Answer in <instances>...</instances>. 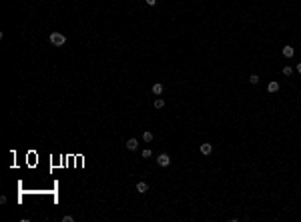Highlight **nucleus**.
<instances>
[{"label": "nucleus", "instance_id": "f257e3e1", "mask_svg": "<svg viewBox=\"0 0 301 222\" xmlns=\"http://www.w3.org/2000/svg\"><path fill=\"white\" fill-rule=\"evenodd\" d=\"M64 42H66V36L64 34H60V32H50V44L56 48L60 46H64Z\"/></svg>", "mask_w": 301, "mask_h": 222}, {"label": "nucleus", "instance_id": "f03ea898", "mask_svg": "<svg viewBox=\"0 0 301 222\" xmlns=\"http://www.w3.org/2000/svg\"><path fill=\"white\" fill-rule=\"evenodd\" d=\"M157 162H159V166H169L171 158H169V154H159L157 156Z\"/></svg>", "mask_w": 301, "mask_h": 222}, {"label": "nucleus", "instance_id": "7ed1b4c3", "mask_svg": "<svg viewBox=\"0 0 301 222\" xmlns=\"http://www.w3.org/2000/svg\"><path fill=\"white\" fill-rule=\"evenodd\" d=\"M199 150H201V154L209 156V154H211V152H213V146H211L209 142H205V144H201V146H199Z\"/></svg>", "mask_w": 301, "mask_h": 222}, {"label": "nucleus", "instance_id": "20e7f679", "mask_svg": "<svg viewBox=\"0 0 301 222\" xmlns=\"http://www.w3.org/2000/svg\"><path fill=\"white\" fill-rule=\"evenodd\" d=\"M127 148H128V150H137V148H139V140H137V138H128V140H127Z\"/></svg>", "mask_w": 301, "mask_h": 222}, {"label": "nucleus", "instance_id": "39448f33", "mask_svg": "<svg viewBox=\"0 0 301 222\" xmlns=\"http://www.w3.org/2000/svg\"><path fill=\"white\" fill-rule=\"evenodd\" d=\"M137 192L147 194V192H149V184H147V182H139V184H137Z\"/></svg>", "mask_w": 301, "mask_h": 222}, {"label": "nucleus", "instance_id": "423d86ee", "mask_svg": "<svg viewBox=\"0 0 301 222\" xmlns=\"http://www.w3.org/2000/svg\"><path fill=\"white\" fill-rule=\"evenodd\" d=\"M163 90H165V88H163V84H161V82L153 84V94H155V96H161V94H163Z\"/></svg>", "mask_w": 301, "mask_h": 222}, {"label": "nucleus", "instance_id": "0eeeda50", "mask_svg": "<svg viewBox=\"0 0 301 222\" xmlns=\"http://www.w3.org/2000/svg\"><path fill=\"white\" fill-rule=\"evenodd\" d=\"M293 54H295L293 46H285L283 48V56H285V58H293Z\"/></svg>", "mask_w": 301, "mask_h": 222}, {"label": "nucleus", "instance_id": "6e6552de", "mask_svg": "<svg viewBox=\"0 0 301 222\" xmlns=\"http://www.w3.org/2000/svg\"><path fill=\"white\" fill-rule=\"evenodd\" d=\"M277 90H279V82H269V84H267V92H277Z\"/></svg>", "mask_w": 301, "mask_h": 222}, {"label": "nucleus", "instance_id": "1a4fd4ad", "mask_svg": "<svg viewBox=\"0 0 301 222\" xmlns=\"http://www.w3.org/2000/svg\"><path fill=\"white\" fill-rule=\"evenodd\" d=\"M153 106L157 108V110H159V108H163V106H165V100H163V98H155V102H153Z\"/></svg>", "mask_w": 301, "mask_h": 222}, {"label": "nucleus", "instance_id": "9d476101", "mask_svg": "<svg viewBox=\"0 0 301 222\" xmlns=\"http://www.w3.org/2000/svg\"><path fill=\"white\" fill-rule=\"evenodd\" d=\"M259 80L261 78L257 76V74H251V76H249V82H251V84H259Z\"/></svg>", "mask_w": 301, "mask_h": 222}, {"label": "nucleus", "instance_id": "9b49d317", "mask_svg": "<svg viewBox=\"0 0 301 222\" xmlns=\"http://www.w3.org/2000/svg\"><path fill=\"white\" fill-rule=\"evenodd\" d=\"M143 140L151 142V140H153V132H143Z\"/></svg>", "mask_w": 301, "mask_h": 222}, {"label": "nucleus", "instance_id": "f8f14e48", "mask_svg": "<svg viewBox=\"0 0 301 222\" xmlns=\"http://www.w3.org/2000/svg\"><path fill=\"white\" fill-rule=\"evenodd\" d=\"M283 74H285V76H291V74H293V68L291 66H283Z\"/></svg>", "mask_w": 301, "mask_h": 222}, {"label": "nucleus", "instance_id": "ddd939ff", "mask_svg": "<svg viewBox=\"0 0 301 222\" xmlns=\"http://www.w3.org/2000/svg\"><path fill=\"white\" fill-rule=\"evenodd\" d=\"M151 154H153L151 148H145V150H143V158H151Z\"/></svg>", "mask_w": 301, "mask_h": 222}, {"label": "nucleus", "instance_id": "4468645a", "mask_svg": "<svg viewBox=\"0 0 301 222\" xmlns=\"http://www.w3.org/2000/svg\"><path fill=\"white\" fill-rule=\"evenodd\" d=\"M62 222H74V216H62Z\"/></svg>", "mask_w": 301, "mask_h": 222}, {"label": "nucleus", "instance_id": "2eb2a0df", "mask_svg": "<svg viewBox=\"0 0 301 222\" xmlns=\"http://www.w3.org/2000/svg\"><path fill=\"white\" fill-rule=\"evenodd\" d=\"M147 4H149V6H155V4H157V0H147Z\"/></svg>", "mask_w": 301, "mask_h": 222}, {"label": "nucleus", "instance_id": "dca6fc26", "mask_svg": "<svg viewBox=\"0 0 301 222\" xmlns=\"http://www.w3.org/2000/svg\"><path fill=\"white\" fill-rule=\"evenodd\" d=\"M295 70H297V72L301 74V62H299V64H297V66H295Z\"/></svg>", "mask_w": 301, "mask_h": 222}]
</instances>
